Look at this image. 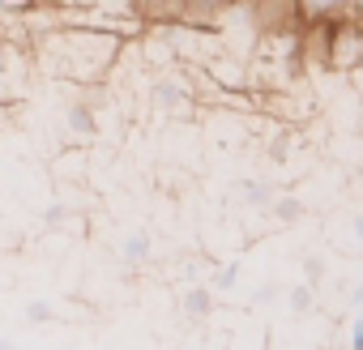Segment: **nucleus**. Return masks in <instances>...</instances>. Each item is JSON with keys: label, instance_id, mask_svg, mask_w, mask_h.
Segmentation results:
<instances>
[{"label": "nucleus", "instance_id": "obj_1", "mask_svg": "<svg viewBox=\"0 0 363 350\" xmlns=\"http://www.w3.org/2000/svg\"><path fill=\"white\" fill-rule=\"evenodd\" d=\"M248 18H252L257 35H265V39H295L308 9L303 5H257V9H248Z\"/></svg>", "mask_w": 363, "mask_h": 350}, {"label": "nucleus", "instance_id": "obj_2", "mask_svg": "<svg viewBox=\"0 0 363 350\" xmlns=\"http://www.w3.org/2000/svg\"><path fill=\"white\" fill-rule=\"evenodd\" d=\"M65 120H69V128H73L77 137H90V132H94V107H90L86 98H73L69 111H65Z\"/></svg>", "mask_w": 363, "mask_h": 350}, {"label": "nucleus", "instance_id": "obj_3", "mask_svg": "<svg viewBox=\"0 0 363 350\" xmlns=\"http://www.w3.org/2000/svg\"><path fill=\"white\" fill-rule=\"evenodd\" d=\"M150 252H154V244H150V235H145V231H137V235L120 239V256H124L128 265H141V261H145Z\"/></svg>", "mask_w": 363, "mask_h": 350}, {"label": "nucleus", "instance_id": "obj_4", "mask_svg": "<svg viewBox=\"0 0 363 350\" xmlns=\"http://www.w3.org/2000/svg\"><path fill=\"white\" fill-rule=\"evenodd\" d=\"M184 312H189V316H206V312H210V290H206V286H193V290L184 295Z\"/></svg>", "mask_w": 363, "mask_h": 350}, {"label": "nucleus", "instance_id": "obj_5", "mask_svg": "<svg viewBox=\"0 0 363 350\" xmlns=\"http://www.w3.org/2000/svg\"><path fill=\"white\" fill-rule=\"evenodd\" d=\"M52 316H56V307H52L48 299H30V303H26V320H30V324H48Z\"/></svg>", "mask_w": 363, "mask_h": 350}, {"label": "nucleus", "instance_id": "obj_6", "mask_svg": "<svg viewBox=\"0 0 363 350\" xmlns=\"http://www.w3.org/2000/svg\"><path fill=\"white\" fill-rule=\"evenodd\" d=\"M43 222H48V227H60V222H65V205H48V210H43Z\"/></svg>", "mask_w": 363, "mask_h": 350}, {"label": "nucleus", "instance_id": "obj_7", "mask_svg": "<svg viewBox=\"0 0 363 350\" xmlns=\"http://www.w3.org/2000/svg\"><path fill=\"white\" fill-rule=\"evenodd\" d=\"M0 350H18V341L13 337H0Z\"/></svg>", "mask_w": 363, "mask_h": 350}]
</instances>
